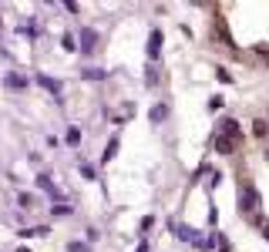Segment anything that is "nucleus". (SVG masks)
<instances>
[{"instance_id": "obj_1", "label": "nucleus", "mask_w": 269, "mask_h": 252, "mask_svg": "<svg viewBox=\"0 0 269 252\" xmlns=\"http://www.w3.org/2000/svg\"><path fill=\"white\" fill-rule=\"evenodd\" d=\"M239 208L246 212V215H256L259 219V208H262V195H259V188L249 182V178H242L239 182Z\"/></svg>"}, {"instance_id": "obj_2", "label": "nucleus", "mask_w": 269, "mask_h": 252, "mask_svg": "<svg viewBox=\"0 0 269 252\" xmlns=\"http://www.w3.org/2000/svg\"><path fill=\"white\" fill-rule=\"evenodd\" d=\"M215 135H222V138H229V142L242 145V128H239V121H235V118H222V121H219V132H215Z\"/></svg>"}, {"instance_id": "obj_3", "label": "nucleus", "mask_w": 269, "mask_h": 252, "mask_svg": "<svg viewBox=\"0 0 269 252\" xmlns=\"http://www.w3.org/2000/svg\"><path fill=\"white\" fill-rule=\"evenodd\" d=\"M212 41H219V44H225V47H232V34H229L225 17H215V21H212Z\"/></svg>"}, {"instance_id": "obj_4", "label": "nucleus", "mask_w": 269, "mask_h": 252, "mask_svg": "<svg viewBox=\"0 0 269 252\" xmlns=\"http://www.w3.org/2000/svg\"><path fill=\"white\" fill-rule=\"evenodd\" d=\"M162 44H165V37H162V31H152L148 34V61H158L162 57Z\"/></svg>"}, {"instance_id": "obj_5", "label": "nucleus", "mask_w": 269, "mask_h": 252, "mask_svg": "<svg viewBox=\"0 0 269 252\" xmlns=\"http://www.w3.org/2000/svg\"><path fill=\"white\" fill-rule=\"evenodd\" d=\"M98 47V31L94 27H81V54H91Z\"/></svg>"}, {"instance_id": "obj_6", "label": "nucleus", "mask_w": 269, "mask_h": 252, "mask_svg": "<svg viewBox=\"0 0 269 252\" xmlns=\"http://www.w3.org/2000/svg\"><path fill=\"white\" fill-rule=\"evenodd\" d=\"M212 148L219 155H232L235 152V142H229V138H222V135H212Z\"/></svg>"}, {"instance_id": "obj_7", "label": "nucleus", "mask_w": 269, "mask_h": 252, "mask_svg": "<svg viewBox=\"0 0 269 252\" xmlns=\"http://www.w3.org/2000/svg\"><path fill=\"white\" fill-rule=\"evenodd\" d=\"M4 88H11V91H27V77H24V74H7V77H4Z\"/></svg>"}, {"instance_id": "obj_8", "label": "nucleus", "mask_w": 269, "mask_h": 252, "mask_svg": "<svg viewBox=\"0 0 269 252\" xmlns=\"http://www.w3.org/2000/svg\"><path fill=\"white\" fill-rule=\"evenodd\" d=\"M37 84H41V88H47L51 94H57V98H61V81H51L47 74H37Z\"/></svg>"}, {"instance_id": "obj_9", "label": "nucleus", "mask_w": 269, "mask_h": 252, "mask_svg": "<svg viewBox=\"0 0 269 252\" xmlns=\"http://www.w3.org/2000/svg\"><path fill=\"white\" fill-rule=\"evenodd\" d=\"M37 185L44 188V192H51V195H54V198H61V188H57V185H54V182H51V178H47V175H37Z\"/></svg>"}, {"instance_id": "obj_10", "label": "nucleus", "mask_w": 269, "mask_h": 252, "mask_svg": "<svg viewBox=\"0 0 269 252\" xmlns=\"http://www.w3.org/2000/svg\"><path fill=\"white\" fill-rule=\"evenodd\" d=\"M148 118H152V124H162V121L168 118V104H155V108H152V114H148Z\"/></svg>"}, {"instance_id": "obj_11", "label": "nucleus", "mask_w": 269, "mask_h": 252, "mask_svg": "<svg viewBox=\"0 0 269 252\" xmlns=\"http://www.w3.org/2000/svg\"><path fill=\"white\" fill-rule=\"evenodd\" d=\"M71 212H74V208L67 205V202H57V205H51V215H54V219H64V215H71Z\"/></svg>"}, {"instance_id": "obj_12", "label": "nucleus", "mask_w": 269, "mask_h": 252, "mask_svg": "<svg viewBox=\"0 0 269 252\" xmlns=\"http://www.w3.org/2000/svg\"><path fill=\"white\" fill-rule=\"evenodd\" d=\"M21 235L24 239H31V235H51V229H47V225H34V229H24Z\"/></svg>"}, {"instance_id": "obj_13", "label": "nucleus", "mask_w": 269, "mask_h": 252, "mask_svg": "<svg viewBox=\"0 0 269 252\" xmlns=\"http://www.w3.org/2000/svg\"><path fill=\"white\" fill-rule=\"evenodd\" d=\"M252 135H259V138H266V135H269V124H266L262 118H256V121H252Z\"/></svg>"}, {"instance_id": "obj_14", "label": "nucleus", "mask_w": 269, "mask_h": 252, "mask_svg": "<svg viewBox=\"0 0 269 252\" xmlns=\"http://www.w3.org/2000/svg\"><path fill=\"white\" fill-rule=\"evenodd\" d=\"M118 145H121V142H118V135H114L111 142H108V148H104V155H101V158H104V162H108V158H114V152H118Z\"/></svg>"}, {"instance_id": "obj_15", "label": "nucleus", "mask_w": 269, "mask_h": 252, "mask_svg": "<svg viewBox=\"0 0 269 252\" xmlns=\"http://www.w3.org/2000/svg\"><path fill=\"white\" fill-rule=\"evenodd\" d=\"M81 74L88 77V81H101V77H104V71H98V67H88V71H81Z\"/></svg>"}, {"instance_id": "obj_16", "label": "nucleus", "mask_w": 269, "mask_h": 252, "mask_svg": "<svg viewBox=\"0 0 269 252\" xmlns=\"http://www.w3.org/2000/svg\"><path fill=\"white\" fill-rule=\"evenodd\" d=\"M67 145H81V128H67Z\"/></svg>"}, {"instance_id": "obj_17", "label": "nucleus", "mask_w": 269, "mask_h": 252, "mask_svg": "<svg viewBox=\"0 0 269 252\" xmlns=\"http://www.w3.org/2000/svg\"><path fill=\"white\" fill-rule=\"evenodd\" d=\"M222 104H225V98H222V94H212V98H209V111H219Z\"/></svg>"}, {"instance_id": "obj_18", "label": "nucleus", "mask_w": 269, "mask_h": 252, "mask_svg": "<svg viewBox=\"0 0 269 252\" xmlns=\"http://www.w3.org/2000/svg\"><path fill=\"white\" fill-rule=\"evenodd\" d=\"M61 44H64V51H78V41H74V34H64V37H61Z\"/></svg>"}, {"instance_id": "obj_19", "label": "nucleus", "mask_w": 269, "mask_h": 252, "mask_svg": "<svg viewBox=\"0 0 269 252\" xmlns=\"http://www.w3.org/2000/svg\"><path fill=\"white\" fill-rule=\"evenodd\" d=\"M78 168H81V175H84V178H94V165H88V162H81Z\"/></svg>"}, {"instance_id": "obj_20", "label": "nucleus", "mask_w": 269, "mask_h": 252, "mask_svg": "<svg viewBox=\"0 0 269 252\" xmlns=\"http://www.w3.org/2000/svg\"><path fill=\"white\" fill-rule=\"evenodd\" d=\"M17 202H21V208H31V205H34V198L27 195V192H21V195H17Z\"/></svg>"}, {"instance_id": "obj_21", "label": "nucleus", "mask_w": 269, "mask_h": 252, "mask_svg": "<svg viewBox=\"0 0 269 252\" xmlns=\"http://www.w3.org/2000/svg\"><path fill=\"white\" fill-rule=\"evenodd\" d=\"M145 81L155 88V84H158V67H148V77H145Z\"/></svg>"}, {"instance_id": "obj_22", "label": "nucleus", "mask_w": 269, "mask_h": 252, "mask_svg": "<svg viewBox=\"0 0 269 252\" xmlns=\"http://www.w3.org/2000/svg\"><path fill=\"white\" fill-rule=\"evenodd\" d=\"M215 74H219V81H222V84H232V74H229V71H225V67H219V71H215Z\"/></svg>"}, {"instance_id": "obj_23", "label": "nucleus", "mask_w": 269, "mask_h": 252, "mask_svg": "<svg viewBox=\"0 0 269 252\" xmlns=\"http://www.w3.org/2000/svg\"><path fill=\"white\" fill-rule=\"evenodd\" d=\"M256 54H259V57H262V61L269 64V47H266V44H256Z\"/></svg>"}, {"instance_id": "obj_24", "label": "nucleus", "mask_w": 269, "mask_h": 252, "mask_svg": "<svg viewBox=\"0 0 269 252\" xmlns=\"http://www.w3.org/2000/svg\"><path fill=\"white\" fill-rule=\"evenodd\" d=\"M67 252H88V245H81V242H67Z\"/></svg>"}, {"instance_id": "obj_25", "label": "nucleus", "mask_w": 269, "mask_h": 252, "mask_svg": "<svg viewBox=\"0 0 269 252\" xmlns=\"http://www.w3.org/2000/svg\"><path fill=\"white\" fill-rule=\"evenodd\" d=\"M262 239L269 242V222H262Z\"/></svg>"}, {"instance_id": "obj_26", "label": "nucleus", "mask_w": 269, "mask_h": 252, "mask_svg": "<svg viewBox=\"0 0 269 252\" xmlns=\"http://www.w3.org/2000/svg\"><path fill=\"white\" fill-rule=\"evenodd\" d=\"M138 252H148V242H145V239L138 242Z\"/></svg>"}, {"instance_id": "obj_27", "label": "nucleus", "mask_w": 269, "mask_h": 252, "mask_svg": "<svg viewBox=\"0 0 269 252\" xmlns=\"http://www.w3.org/2000/svg\"><path fill=\"white\" fill-rule=\"evenodd\" d=\"M17 252H31V249H24V245H21V249H17Z\"/></svg>"}]
</instances>
